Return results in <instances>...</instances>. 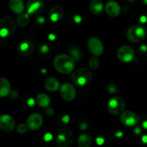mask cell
Returning a JSON list of instances; mask_svg holds the SVG:
<instances>
[{"instance_id": "obj_1", "label": "cell", "mask_w": 147, "mask_h": 147, "mask_svg": "<svg viewBox=\"0 0 147 147\" xmlns=\"http://www.w3.org/2000/svg\"><path fill=\"white\" fill-rule=\"evenodd\" d=\"M54 67L59 73L67 75L73 71L76 66L75 59L67 55L60 54L56 56L53 60Z\"/></svg>"}, {"instance_id": "obj_2", "label": "cell", "mask_w": 147, "mask_h": 147, "mask_svg": "<svg viewBox=\"0 0 147 147\" xmlns=\"http://www.w3.org/2000/svg\"><path fill=\"white\" fill-rule=\"evenodd\" d=\"M93 79V74L88 68H80L76 70L71 76V80L74 84L83 86L88 84Z\"/></svg>"}, {"instance_id": "obj_3", "label": "cell", "mask_w": 147, "mask_h": 147, "mask_svg": "<svg viewBox=\"0 0 147 147\" xmlns=\"http://www.w3.org/2000/svg\"><path fill=\"white\" fill-rule=\"evenodd\" d=\"M146 36V32L144 27L140 24L132 26L126 32V37L132 42H140L143 41Z\"/></svg>"}, {"instance_id": "obj_4", "label": "cell", "mask_w": 147, "mask_h": 147, "mask_svg": "<svg viewBox=\"0 0 147 147\" xmlns=\"http://www.w3.org/2000/svg\"><path fill=\"white\" fill-rule=\"evenodd\" d=\"M1 36L3 37H10L16 30V23L14 19L9 16L4 17L0 21Z\"/></svg>"}, {"instance_id": "obj_5", "label": "cell", "mask_w": 147, "mask_h": 147, "mask_svg": "<svg viewBox=\"0 0 147 147\" xmlns=\"http://www.w3.org/2000/svg\"><path fill=\"white\" fill-rule=\"evenodd\" d=\"M74 142V136L70 130L62 129L57 134V144L60 147H70Z\"/></svg>"}, {"instance_id": "obj_6", "label": "cell", "mask_w": 147, "mask_h": 147, "mask_svg": "<svg viewBox=\"0 0 147 147\" xmlns=\"http://www.w3.org/2000/svg\"><path fill=\"white\" fill-rule=\"evenodd\" d=\"M107 109L109 113L112 115H120L123 112L125 109V102L121 98L115 96L109 100Z\"/></svg>"}, {"instance_id": "obj_7", "label": "cell", "mask_w": 147, "mask_h": 147, "mask_svg": "<svg viewBox=\"0 0 147 147\" xmlns=\"http://www.w3.org/2000/svg\"><path fill=\"white\" fill-rule=\"evenodd\" d=\"M88 47L90 53L96 57L101 55L104 50L103 43L100 39L96 37H92L89 39L88 41Z\"/></svg>"}, {"instance_id": "obj_8", "label": "cell", "mask_w": 147, "mask_h": 147, "mask_svg": "<svg viewBox=\"0 0 147 147\" xmlns=\"http://www.w3.org/2000/svg\"><path fill=\"white\" fill-rule=\"evenodd\" d=\"M135 53L134 50L130 46L124 45L121 47L118 50L117 57L118 59L120 60L121 63H127L132 61L134 57Z\"/></svg>"}, {"instance_id": "obj_9", "label": "cell", "mask_w": 147, "mask_h": 147, "mask_svg": "<svg viewBox=\"0 0 147 147\" xmlns=\"http://www.w3.org/2000/svg\"><path fill=\"white\" fill-rule=\"evenodd\" d=\"M44 9L45 3L42 0H29L26 5L27 12L30 14H39Z\"/></svg>"}, {"instance_id": "obj_10", "label": "cell", "mask_w": 147, "mask_h": 147, "mask_svg": "<svg viewBox=\"0 0 147 147\" xmlns=\"http://www.w3.org/2000/svg\"><path fill=\"white\" fill-rule=\"evenodd\" d=\"M60 94L66 101H72L76 96V90L74 86L69 83H65L60 86Z\"/></svg>"}, {"instance_id": "obj_11", "label": "cell", "mask_w": 147, "mask_h": 147, "mask_svg": "<svg viewBox=\"0 0 147 147\" xmlns=\"http://www.w3.org/2000/svg\"><path fill=\"white\" fill-rule=\"evenodd\" d=\"M120 120L124 126L132 127L137 124L139 122V118L134 112L131 111H126L121 114Z\"/></svg>"}, {"instance_id": "obj_12", "label": "cell", "mask_w": 147, "mask_h": 147, "mask_svg": "<svg viewBox=\"0 0 147 147\" xmlns=\"http://www.w3.org/2000/svg\"><path fill=\"white\" fill-rule=\"evenodd\" d=\"M34 51V45L30 40H24L18 44L17 47V52L20 56L28 57L32 54Z\"/></svg>"}, {"instance_id": "obj_13", "label": "cell", "mask_w": 147, "mask_h": 147, "mask_svg": "<svg viewBox=\"0 0 147 147\" xmlns=\"http://www.w3.org/2000/svg\"><path fill=\"white\" fill-rule=\"evenodd\" d=\"M15 128V121L9 115H2L0 117V129L4 132H11Z\"/></svg>"}, {"instance_id": "obj_14", "label": "cell", "mask_w": 147, "mask_h": 147, "mask_svg": "<svg viewBox=\"0 0 147 147\" xmlns=\"http://www.w3.org/2000/svg\"><path fill=\"white\" fill-rule=\"evenodd\" d=\"M43 123L42 116L37 113H32L28 117L27 120V126L29 129L32 131L40 129Z\"/></svg>"}, {"instance_id": "obj_15", "label": "cell", "mask_w": 147, "mask_h": 147, "mask_svg": "<svg viewBox=\"0 0 147 147\" xmlns=\"http://www.w3.org/2000/svg\"><path fill=\"white\" fill-rule=\"evenodd\" d=\"M64 17V9L59 5L53 6L49 11V18L53 22H60Z\"/></svg>"}, {"instance_id": "obj_16", "label": "cell", "mask_w": 147, "mask_h": 147, "mask_svg": "<svg viewBox=\"0 0 147 147\" xmlns=\"http://www.w3.org/2000/svg\"><path fill=\"white\" fill-rule=\"evenodd\" d=\"M106 13L111 17H116L120 14L121 7L119 4L115 1H110L107 2L105 7Z\"/></svg>"}, {"instance_id": "obj_17", "label": "cell", "mask_w": 147, "mask_h": 147, "mask_svg": "<svg viewBox=\"0 0 147 147\" xmlns=\"http://www.w3.org/2000/svg\"><path fill=\"white\" fill-rule=\"evenodd\" d=\"M9 7L16 14H21L24 10V4L22 0H10Z\"/></svg>"}, {"instance_id": "obj_18", "label": "cell", "mask_w": 147, "mask_h": 147, "mask_svg": "<svg viewBox=\"0 0 147 147\" xmlns=\"http://www.w3.org/2000/svg\"><path fill=\"white\" fill-rule=\"evenodd\" d=\"M11 92V86L7 78H1L0 79V96L4 98Z\"/></svg>"}, {"instance_id": "obj_19", "label": "cell", "mask_w": 147, "mask_h": 147, "mask_svg": "<svg viewBox=\"0 0 147 147\" xmlns=\"http://www.w3.org/2000/svg\"><path fill=\"white\" fill-rule=\"evenodd\" d=\"M45 86L46 89L49 91L55 92L60 88V83H59L58 80L56 79L55 78L50 77L45 80Z\"/></svg>"}, {"instance_id": "obj_20", "label": "cell", "mask_w": 147, "mask_h": 147, "mask_svg": "<svg viewBox=\"0 0 147 147\" xmlns=\"http://www.w3.org/2000/svg\"><path fill=\"white\" fill-rule=\"evenodd\" d=\"M90 9L95 15H98L103 12V3L101 0H91L90 2Z\"/></svg>"}, {"instance_id": "obj_21", "label": "cell", "mask_w": 147, "mask_h": 147, "mask_svg": "<svg viewBox=\"0 0 147 147\" xmlns=\"http://www.w3.org/2000/svg\"><path fill=\"white\" fill-rule=\"evenodd\" d=\"M78 144L79 147H90L92 144V138L88 134H83L78 137Z\"/></svg>"}, {"instance_id": "obj_22", "label": "cell", "mask_w": 147, "mask_h": 147, "mask_svg": "<svg viewBox=\"0 0 147 147\" xmlns=\"http://www.w3.org/2000/svg\"><path fill=\"white\" fill-rule=\"evenodd\" d=\"M36 101L39 106L42 108H46L50 104V98L47 94L45 93H40L37 96Z\"/></svg>"}, {"instance_id": "obj_23", "label": "cell", "mask_w": 147, "mask_h": 147, "mask_svg": "<svg viewBox=\"0 0 147 147\" xmlns=\"http://www.w3.org/2000/svg\"><path fill=\"white\" fill-rule=\"evenodd\" d=\"M30 14L26 13V14H22L18 16L17 17V24L21 27H24L30 23Z\"/></svg>"}, {"instance_id": "obj_24", "label": "cell", "mask_w": 147, "mask_h": 147, "mask_svg": "<svg viewBox=\"0 0 147 147\" xmlns=\"http://www.w3.org/2000/svg\"><path fill=\"white\" fill-rule=\"evenodd\" d=\"M96 57H93L89 60V67L92 70H96L98 67L99 61Z\"/></svg>"}, {"instance_id": "obj_25", "label": "cell", "mask_w": 147, "mask_h": 147, "mask_svg": "<svg viewBox=\"0 0 147 147\" xmlns=\"http://www.w3.org/2000/svg\"><path fill=\"white\" fill-rule=\"evenodd\" d=\"M70 54L73 55V57H74L75 60H79L80 59H81L82 55L81 53L80 52V50L78 49H77L76 47H73V49H70Z\"/></svg>"}, {"instance_id": "obj_26", "label": "cell", "mask_w": 147, "mask_h": 147, "mask_svg": "<svg viewBox=\"0 0 147 147\" xmlns=\"http://www.w3.org/2000/svg\"><path fill=\"white\" fill-rule=\"evenodd\" d=\"M27 128L28 127H27V125L24 124V123H21V124H20L18 126L17 131L19 134H24L26 131H27Z\"/></svg>"}, {"instance_id": "obj_27", "label": "cell", "mask_w": 147, "mask_h": 147, "mask_svg": "<svg viewBox=\"0 0 147 147\" xmlns=\"http://www.w3.org/2000/svg\"><path fill=\"white\" fill-rule=\"evenodd\" d=\"M54 113H55L54 109H53V108L48 107L47 109V110H46V113H47L48 116H53V115L54 114Z\"/></svg>"}, {"instance_id": "obj_28", "label": "cell", "mask_w": 147, "mask_h": 147, "mask_svg": "<svg viewBox=\"0 0 147 147\" xmlns=\"http://www.w3.org/2000/svg\"><path fill=\"white\" fill-rule=\"evenodd\" d=\"M41 51L42 52V53H47V52L48 51V47H47V46L43 45L42 47H41Z\"/></svg>"}, {"instance_id": "obj_29", "label": "cell", "mask_w": 147, "mask_h": 147, "mask_svg": "<svg viewBox=\"0 0 147 147\" xmlns=\"http://www.w3.org/2000/svg\"><path fill=\"white\" fill-rule=\"evenodd\" d=\"M63 121L65 122V123H67V122L70 121V118H69L67 116H64V117L63 118Z\"/></svg>"}, {"instance_id": "obj_30", "label": "cell", "mask_w": 147, "mask_h": 147, "mask_svg": "<svg viewBox=\"0 0 147 147\" xmlns=\"http://www.w3.org/2000/svg\"><path fill=\"white\" fill-rule=\"evenodd\" d=\"M51 138H52L51 135L49 134H48L45 135V139L46 141H49L50 139H51Z\"/></svg>"}, {"instance_id": "obj_31", "label": "cell", "mask_w": 147, "mask_h": 147, "mask_svg": "<svg viewBox=\"0 0 147 147\" xmlns=\"http://www.w3.org/2000/svg\"><path fill=\"white\" fill-rule=\"evenodd\" d=\"M34 102L33 101L32 99H30V100H28V105H29V106H32V105L34 104Z\"/></svg>"}, {"instance_id": "obj_32", "label": "cell", "mask_w": 147, "mask_h": 147, "mask_svg": "<svg viewBox=\"0 0 147 147\" xmlns=\"http://www.w3.org/2000/svg\"><path fill=\"white\" fill-rule=\"evenodd\" d=\"M75 20H76V22H80V21H81V18H80L79 16H76V17H75Z\"/></svg>"}, {"instance_id": "obj_33", "label": "cell", "mask_w": 147, "mask_h": 147, "mask_svg": "<svg viewBox=\"0 0 147 147\" xmlns=\"http://www.w3.org/2000/svg\"><path fill=\"white\" fill-rule=\"evenodd\" d=\"M141 50H142V51H144L145 52V51H146L147 47L145 45H142V47H141Z\"/></svg>"}, {"instance_id": "obj_34", "label": "cell", "mask_w": 147, "mask_h": 147, "mask_svg": "<svg viewBox=\"0 0 147 147\" xmlns=\"http://www.w3.org/2000/svg\"><path fill=\"white\" fill-rule=\"evenodd\" d=\"M97 143H98L99 144H101L103 143V140L101 139H97Z\"/></svg>"}, {"instance_id": "obj_35", "label": "cell", "mask_w": 147, "mask_h": 147, "mask_svg": "<svg viewBox=\"0 0 147 147\" xmlns=\"http://www.w3.org/2000/svg\"><path fill=\"white\" fill-rule=\"evenodd\" d=\"M142 141H143L144 143H147V136H144L142 138Z\"/></svg>"}, {"instance_id": "obj_36", "label": "cell", "mask_w": 147, "mask_h": 147, "mask_svg": "<svg viewBox=\"0 0 147 147\" xmlns=\"http://www.w3.org/2000/svg\"><path fill=\"white\" fill-rule=\"evenodd\" d=\"M143 126H144V127L146 128V129H147V121H145L144 123Z\"/></svg>"}, {"instance_id": "obj_37", "label": "cell", "mask_w": 147, "mask_h": 147, "mask_svg": "<svg viewBox=\"0 0 147 147\" xmlns=\"http://www.w3.org/2000/svg\"><path fill=\"white\" fill-rule=\"evenodd\" d=\"M143 2L145 4H147V0H143Z\"/></svg>"}]
</instances>
